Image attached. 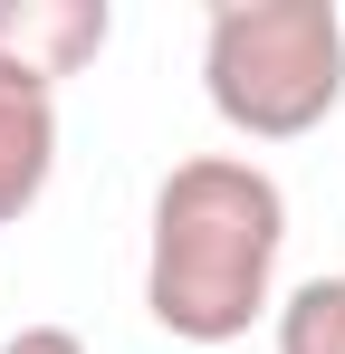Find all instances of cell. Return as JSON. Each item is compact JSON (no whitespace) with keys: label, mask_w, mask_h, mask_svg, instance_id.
I'll return each instance as SVG.
<instances>
[{"label":"cell","mask_w":345,"mask_h":354,"mask_svg":"<svg viewBox=\"0 0 345 354\" xmlns=\"http://www.w3.org/2000/svg\"><path fill=\"white\" fill-rule=\"evenodd\" d=\"M0 354H87V335H77V326H19Z\"/></svg>","instance_id":"6"},{"label":"cell","mask_w":345,"mask_h":354,"mask_svg":"<svg viewBox=\"0 0 345 354\" xmlns=\"http://www.w3.org/2000/svg\"><path fill=\"white\" fill-rule=\"evenodd\" d=\"M115 39V10L106 0H0V67H19V77H77V67H96Z\"/></svg>","instance_id":"3"},{"label":"cell","mask_w":345,"mask_h":354,"mask_svg":"<svg viewBox=\"0 0 345 354\" xmlns=\"http://www.w3.org/2000/svg\"><path fill=\"white\" fill-rule=\"evenodd\" d=\"M48 173H57V86L0 67V230L19 211H39Z\"/></svg>","instance_id":"4"},{"label":"cell","mask_w":345,"mask_h":354,"mask_svg":"<svg viewBox=\"0 0 345 354\" xmlns=\"http://www.w3.org/2000/svg\"><path fill=\"white\" fill-rule=\"evenodd\" d=\"M278 354H345V278H307L278 306Z\"/></svg>","instance_id":"5"},{"label":"cell","mask_w":345,"mask_h":354,"mask_svg":"<svg viewBox=\"0 0 345 354\" xmlns=\"http://www.w3.org/2000/svg\"><path fill=\"white\" fill-rule=\"evenodd\" d=\"M288 249V192L249 153H192L154 182L144 221V316L172 345H240Z\"/></svg>","instance_id":"1"},{"label":"cell","mask_w":345,"mask_h":354,"mask_svg":"<svg viewBox=\"0 0 345 354\" xmlns=\"http://www.w3.org/2000/svg\"><path fill=\"white\" fill-rule=\"evenodd\" d=\"M202 96L249 144H297L345 106L336 0H221L202 29Z\"/></svg>","instance_id":"2"}]
</instances>
